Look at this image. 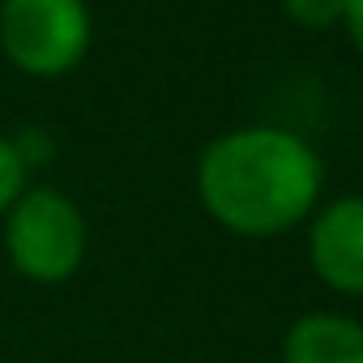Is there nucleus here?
Returning <instances> with one entry per match:
<instances>
[{
    "instance_id": "obj_7",
    "label": "nucleus",
    "mask_w": 363,
    "mask_h": 363,
    "mask_svg": "<svg viewBox=\"0 0 363 363\" xmlns=\"http://www.w3.org/2000/svg\"><path fill=\"white\" fill-rule=\"evenodd\" d=\"M22 179H26V167H22V154L0 137V214H5L18 197H22Z\"/></svg>"
},
{
    "instance_id": "obj_8",
    "label": "nucleus",
    "mask_w": 363,
    "mask_h": 363,
    "mask_svg": "<svg viewBox=\"0 0 363 363\" xmlns=\"http://www.w3.org/2000/svg\"><path fill=\"white\" fill-rule=\"evenodd\" d=\"M342 26L354 43V52L363 56V0H346V9H342Z\"/></svg>"
},
{
    "instance_id": "obj_2",
    "label": "nucleus",
    "mask_w": 363,
    "mask_h": 363,
    "mask_svg": "<svg viewBox=\"0 0 363 363\" xmlns=\"http://www.w3.org/2000/svg\"><path fill=\"white\" fill-rule=\"evenodd\" d=\"M0 43L26 73H69L90 48V9L86 0H5Z\"/></svg>"
},
{
    "instance_id": "obj_3",
    "label": "nucleus",
    "mask_w": 363,
    "mask_h": 363,
    "mask_svg": "<svg viewBox=\"0 0 363 363\" xmlns=\"http://www.w3.org/2000/svg\"><path fill=\"white\" fill-rule=\"evenodd\" d=\"M5 248L13 265L35 282H60L82 265L86 252V223L73 201L52 189L22 193L9 206Z\"/></svg>"
},
{
    "instance_id": "obj_1",
    "label": "nucleus",
    "mask_w": 363,
    "mask_h": 363,
    "mask_svg": "<svg viewBox=\"0 0 363 363\" xmlns=\"http://www.w3.org/2000/svg\"><path fill=\"white\" fill-rule=\"evenodd\" d=\"M325 162L308 137L252 124L214 137L197 162V193L218 227L244 240L286 235L316 210Z\"/></svg>"
},
{
    "instance_id": "obj_4",
    "label": "nucleus",
    "mask_w": 363,
    "mask_h": 363,
    "mask_svg": "<svg viewBox=\"0 0 363 363\" xmlns=\"http://www.w3.org/2000/svg\"><path fill=\"white\" fill-rule=\"evenodd\" d=\"M308 261L312 274L337 291L359 299L363 295V197H337L312 214L308 227Z\"/></svg>"
},
{
    "instance_id": "obj_6",
    "label": "nucleus",
    "mask_w": 363,
    "mask_h": 363,
    "mask_svg": "<svg viewBox=\"0 0 363 363\" xmlns=\"http://www.w3.org/2000/svg\"><path fill=\"white\" fill-rule=\"evenodd\" d=\"M286 13L295 26L303 30H329L342 22V9H346V0H282Z\"/></svg>"
},
{
    "instance_id": "obj_5",
    "label": "nucleus",
    "mask_w": 363,
    "mask_h": 363,
    "mask_svg": "<svg viewBox=\"0 0 363 363\" xmlns=\"http://www.w3.org/2000/svg\"><path fill=\"white\" fill-rule=\"evenodd\" d=\"M282 363H363V325L342 312H308L286 329Z\"/></svg>"
}]
</instances>
